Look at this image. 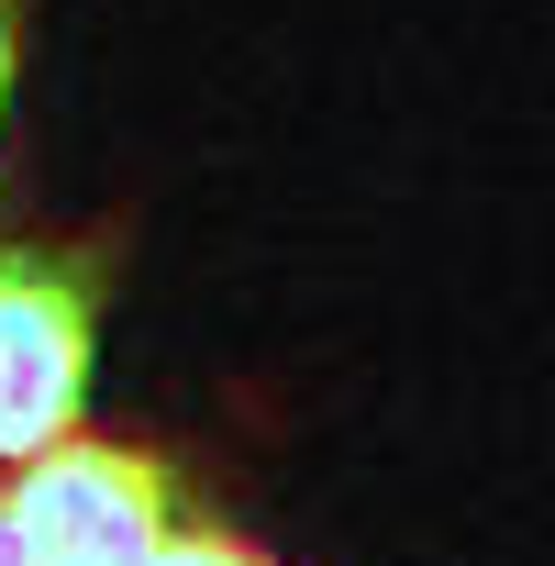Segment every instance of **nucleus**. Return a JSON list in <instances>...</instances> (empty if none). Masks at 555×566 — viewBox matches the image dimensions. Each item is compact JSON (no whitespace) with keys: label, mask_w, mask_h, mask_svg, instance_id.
<instances>
[{"label":"nucleus","mask_w":555,"mask_h":566,"mask_svg":"<svg viewBox=\"0 0 555 566\" xmlns=\"http://www.w3.org/2000/svg\"><path fill=\"white\" fill-rule=\"evenodd\" d=\"M0 500H12L23 566H156V544L189 522L178 467L156 444H112V433H67V444L23 455L0 478Z\"/></svg>","instance_id":"f257e3e1"},{"label":"nucleus","mask_w":555,"mask_h":566,"mask_svg":"<svg viewBox=\"0 0 555 566\" xmlns=\"http://www.w3.org/2000/svg\"><path fill=\"white\" fill-rule=\"evenodd\" d=\"M90 334H101V255L12 233L0 244V467L90 422Z\"/></svg>","instance_id":"f03ea898"},{"label":"nucleus","mask_w":555,"mask_h":566,"mask_svg":"<svg viewBox=\"0 0 555 566\" xmlns=\"http://www.w3.org/2000/svg\"><path fill=\"white\" fill-rule=\"evenodd\" d=\"M156 566H278L255 533H233V522H211V511H189L167 544H156Z\"/></svg>","instance_id":"7ed1b4c3"},{"label":"nucleus","mask_w":555,"mask_h":566,"mask_svg":"<svg viewBox=\"0 0 555 566\" xmlns=\"http://www.w3.org/2000/svg\"><path fill=\"white\" fill-rule=\"evenodd\" d=\"M12 45H23V0H0V112H12Z\"/></svg>","instance_id":"20e7f679"},{"label":"nucleus","mask_w":555,"mask_h":566,"mask_svg":"<svg viewBox=\"0 0 555 566\" xmlns=\"http://www.w3.org/2000/svg\"><path fill=\"white\" fill-rule=\"evenodd\" d=\"M0 566H23V544H12V500H0Z\"/></svg>","instance_id":"39448f33"}]
</instances>
